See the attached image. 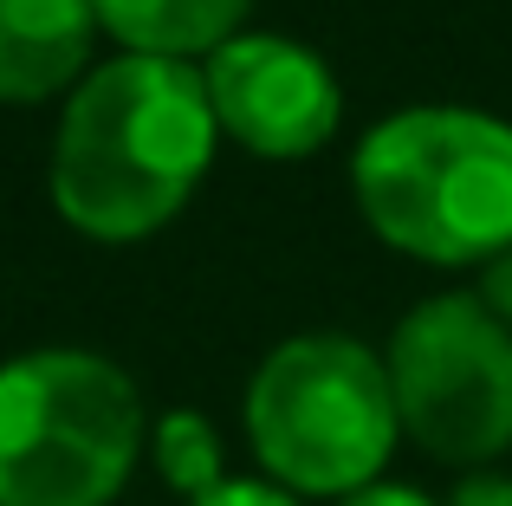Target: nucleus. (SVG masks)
<instances>
[{"label":"nucleus","instance_id":"6e6552de","mask_svg":"<svg viewBox=\"0 0 512 506\" xmlns=\"http://www.w3.org/2000/svg\"><path fill=\"white\" fill-rule=\"evenodd\" d=\"M91 7H98V26L124 52L195 65L247 33L253 0H91Z\"/></svg>","mask_w":512,"mask_h":506},{"label":"nucleus","instance_id":"f257e3e1","mask_svg":"<svg viewBox=\"0 0 512 506\" xmlns=\"http://www.w3.org/2000/svg\"><path fill=\"white\" fill-rule=\"evenodd\" d=\"M214 104L201 65L117 52L65 98L52 137V208L91 241L169 228L214 163Z\"/></svg>","mask_w":512,"mask_h":506},{"label":"nucleus","instance_id":"9b49d317","mask_svg":"<svg viewBox=\"0 0 512 506\" xmlns=\"http://www.w3.org/2000/svg\"><path fill=\"white\" fill-rule=\"evenodd\" d=\"M195 506H299L286 494V487H266V481H227V487H214L208 500H195Z\"/></svg>","mask_w":512,"mask_h":506},{"label":"nucleus","instance_id":"1a4fd4ad","mask_svg":"<svg viewBox=\"0 0 512 506\" xmlns=\"http://www.w3.org/2000/svg\"><path fill=\"white\" fill-rule=\"evenodd\" d=\"M150 461L188 506L208 500L214 487H227L221 435H214V422L201 416V409H169L163 422H150Z\"/></svg>","mask_w":512,"mask_h":506},{"label":"nucleus","instance_id":"9d476101","mask_svg":"<svg viewBox=\"0 0 512 506\" xmlns=\"http://www.w3.org/2000/svg\"><path fill=\"white\" fill-rule=\"evenodd\" d=\"M480 305L512 331V247L500 253V260H487V273H480Z\"/></svg>","mask_w":512,"mask_h":506},{"label":"nucleus","instance_id":"ddd939ff","mask_svg":"<svg viewBox=\"0 0 512 506\" xmlns=\"http://www.w3.org/2000/svg\"><path fill=\"white\" fill-rule=\"evenodd\" d=\"M344 506H435V500L415 494V487H402V481H370L363 494H350Z\"/></svg>","mask_w":512,"mask_h":506},{"label":"nucleus","instance_id":"39448f33","mask_svg":"<svg viewBox=\"0 0 512 506\" xmlns=\"http://www.w3.org/2000/svg\"><path fill=\"white\" fill-rule=\"evenodd\" d=\"M396 416L422 455L448 468L512 448V331L480 305V292H435L396 325L383 351Z\"/></svg>","mask_w":512,"mask_h":506},{"label":"nucleus","instance_id":"f8f14e48","mask_svg":"<svg viewBox=\"0 0 512 506\" xmlns=\"http://www.w3.org/2000/svg\"><path fill=\"white\" fill-rule=\"evenodd\" d=\"M448 506H512V481L506 474H467Z\"/></svg>","mask_w":512,"mask_h":506},{"label":"nucleus","instance_id":"20e7f679","mask_svg":"<svg viewBox=\"0 0 512 506\" xmlns=\"http://www.w3.org/2000/svg\"><path fill=\"white\" fill-rule=\"evenodd\" d=\"M150 448L143 396L98 351L0 364V506H111Z\"/></svg>","mask_w":512,"mask_h":506},{"label":"nucleus","instance_id":"423d86ee","mask_svg":"<svg viewBox=\"0 0 512 506\" xmlns=\"http://www.w3.org/2000/svg\"><path fill=\"white\" fill-rule=\"evenodd\" d=\"M214 124L253 156H312L338 137L344 117V85L325 65V52L299 46L286 33H240L221 52L201 59Z\"/></svg>","mask_w":512,"mask_h":506},{"label":"nucleus","instance_id":"0eeeda50","mask_svg":"<svg viewBox=\"0 0 512 506\" xmlns=\"http://www.w3.org/2000/svg\"><path fill=\"white\" fill-rule=\"evenodd\" d=\"M91 0H0V104H46L91 78Z\"/></svg>","mask_w":512,"mask_h":506},{"label":"nucleus","instance_id":"f03ea898","mask_svg":"<svg viewBox=\"0 0 512 506\" xmlns=\"http://www.w3.org/2000/svg\"><path fill=\"white\" fill-rule=\"evenodd\" d=\"M350 189L389 247L487 266L512 247V124L474 104H409L357 143Z\"/></svg>","mask_w":512,"mask_h":506},{"label":"nucleus","instance_id":"7ed1b4c3","mask_svg":"<svg viewBox=\"0 0 512 506\" xmlns=\"http://www.w3.org/2000/svg\"><path fill=\"white\" fill-rule=\"evenodd\" d=\"M247 442L286 494H363L402 442L383 357L344 331L273 344L247 383Z\"/></svg>","mask_w":512,"mask_h":506}]
</instances>
